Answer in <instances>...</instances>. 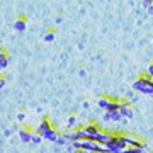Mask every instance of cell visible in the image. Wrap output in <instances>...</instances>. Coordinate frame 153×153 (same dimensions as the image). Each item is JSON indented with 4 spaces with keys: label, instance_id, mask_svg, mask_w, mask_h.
Segmentation results:
<instances>
[{
    "label": "cell",
    "instance_id": "6da1fadb",
    "mask_svg": "<svg viewBox=\"0 0 153 153\" xmlns=\"http://www.w3.org/2000/svg\"><path fill=\"white\" fill-rule=\"evenodd\" d=\"M133 88H134V90H138V92L153 95V80L150 78V75H141L136 82L133 83Z\"/></svg>",
    "mask_w": 153,
    "mask_h": 153
},
{
    "label": "cell",
    "instance_id": "7a4b0ae2",
    "mask_svg": "<svg viewBox=\"0 0 153 153\" xmlns=\"http://www.w3.org/2000/svg\"><path fill=\"white\" fill-rule=\"evenodd\" d=\"M105 148H107V152H109V153H123L124 146L119 143V133L111 134V140L105 143Z\"/></svg>",
    "mask_w": 153,
    "mask_h": 153
},
{
    "label": "cell",
    "instance_id": "3957f363",
    "mask_svg": "<svg viewBox=\"0 0 153 153\" xmlns=\"http://www.w3.org/2000/svg\"><path fill=\"white\" fill-rule=\"evenodd\" d=\"M117 102H119V105H121V107H119L121 116H123V117H133V109L128 105V102H126L124 99H119Z\"/></svg>",
    "mask_w": 153,
    "mask_h": 153
},
{
    "label": "cell",
    "instance_id": "277c9868",
    "mask_svg": "<svg viewBox=\"0 0 153 153\" xmlns=\"http://www.w3.org/2000/svg\"><path fill=\"white\" fill-rule=\"evenodd\" d=\"M51 128H53V126H51V123H49L48 119H43V121H41V123H39V126H38V129H36V133H38V134H41V136H43L44 133H46V131H49Z\"/></svg>",
    "mask_w": 153,
    "mask_h": 153
},
{
    "label": "cell",
    "instance_id": "5b68a950",
    "mask_svg": "<svg viewBox=\"0 0 153 153\" xmlns=\"http://www.w3.org/2000/svg\"><path fill=\"white\" fill-rule=\"evenodd\" d=\"M19 140H21L22 143H31V140H33V131L22 128L21 131H19Z\"/></svg>",
    "mask_w": 153,
    "mask_h": 153
},
{
    "label": "cell",
    "instance_id": "8992f818",
    "mask_svg": "<svg viewBox=\"0 0 153 153\" xmlns=\"http://www.w3.org/2000/svg\"><path fill=\"white\" fill-rule=\"evenodd\" d=\"M109 140H111L109 133H105V131H102V129H100V131L97 133V136H95V140H94V141H97L99 145H104V146H105V143L109 141Z\"/></svg>",
    "mask_w": 153,
    "mask_h": 153
},
{
    "label": "cell",
    "instance_id": "52a82bcc",
    "mask_svg": "<svg viewBox=\"0 0 153 153\" xmlns=\"http://www.w3.org/2000/svg\"><path fill=\"white\" fill-rule=\"evenodd\" d=\"M58 136H60V134H58V131H56L55 128H51L49 131H46V133L43 134V140H48V141H55V143H56Z\"/></svg>",
    "mask_w": 153,
    "mask_h": 153
},
{
    "label": "cell",
    "instance_id": "ba28073f",
    "mask_svg": "<svg viewBox=\"0 0 153 153\" xmlns=\"http://www.w3.org/2000/svg\"><path fill=\"white\" fill-rule=\"evenodd\" d=\"M14 27H16V31H19V33H24V31H26V17L24 16L19 17L16 21V24H14Z\"/></svg>",
    "mask_w": 153,
    "mask_h": 153
},
{
    "label": "cell",
    "instance_id": "9c48e42d",
    "mask_svg": "<svg viewBox=\"0 0 153 153\" xmlns=\"http://www.w3.org/2000/svg\"><path fill=\"white\" fill-rule=\"evenodd\" d=\"M7 65H9V53L2 49V51H0V70L7 68Z\"/></svg>",
    "mask_w": 153,
    "mask_h": 153
},
{
    "label": "cell",
    "instance_id": "30bf717a",
    "mask_svg": "<svg viewBox=\"0 0 153 153\" xmlns=\"http://www.w3.org/2000/svg\"><path fill=\"white\" fill-rule=\"evenodd\" d=\"M123 116H121V112L119 111H109L107 114H105V119L107 121H119Z\"/></svg>",
    "mask_w": 153,
    "mask_h": 153
},
{
    "label": "cell",
    "instance_id": "8fae6325",
    "mask_svg": "<svg viewBox=\"0 0 153 153\" xmlns=\"http://www.w3.org/2000/svg\"><path fill=\"white\" fill-rule=\"evenodd\" d=\"M123 153H143V150H140V148H133V146H128L123 150Z\"/></svg>",
    "mask_w": 153,
    "mask_h": 153
},
{
    "label": "cell",
    "instance_id": "7c38bea8",
    "mask_svg": "<svg viewBox=\"0 0 153 153\" xmlns=\"http://www.w3.org/2000/svg\"><path fill=\"white\" fill-rule=\"evenodd\" d=\"M66 143H68V140H66L65 134H60L58 140H56V145H60V146H63V145H66Z\"/></svg>",
    "mask_w": 153,
    "mask_h": 153
},
{
    "label": "cell",
    "instance_id": "4fadbf2b",
    "mask_svg": "<svg viewBox=\"0 0 153 153\" xmlns=\"http://www.w3.org/2000/svg\"><path fill=\"white\" fill-rule=\"evenodd\" d=\"M41 140H43V136H41V134H38V133L34 134V133H33V140H31V143H34V145H39V143H41Z\"/></svg>",
    "mask_w": 153,
    "mask_h": 153
},
{
    "label": "cell",
    "instance_id": "5bb4252c",
    "mask_svg": "<svg viewBox=\"0 0 153 153\" xmlns=\"http://www.w3.org/2000/svg\"><path fill=\"white\" fill-rule=\"evenodd\" d=\"M53 39H55V33H53V31H48V33L44 34V41H48V43H51Z\"/></svg>",
    "mask_w": 153,
    "mask_h": 153
},
{
    "label": "cell",
    "instance_id": "9a60e30c",
    "mask_svg": "<svg viewBox=\"0 0 153 153\" xmlns=\"http://www.w3.org/2000/svg\"><path fill=\"white\" fill-rule=\"evenodd\" d=\"M75 124H76V117L75 116H71L70 119H68V128H73Z\"/></svg>",
    "mask_w": 153,
    "mask_h": 153
},
{
    "label": "cell",
    "instance_id": "2e32d148",
    "mask_svg": "<svg viewBox=\"0 0 153 153\" xmlns=\"http://www.w3.org/2000/svg\"><path fill=\"white\" fill-rule=\"evenodd\" d=\"M148 75H150V78L153 80V63L150 65V68H148Z\"/></svg>",
    "mask_w": 153,
    "mask_h": 153
},
{
    "label": "cell",
    "instance_id": "e0dca14e",
    "mask_svg": "<svg viewBox=\"0 0 153 153\" xmlns=\"http://www.w3.org/2000/svg\"><path fill=\"white\" fill-rule=\"evenodd\" d=\"M4 87H5V78H4V76H0V90H2Z\"/></svg>",
    "mask_w": 153,
    "mask_h": 153
},
{
    "label": "cell",
    "instance_id": "ac0fdd59",
    "mask_svg": "<svg viewBox=\"0 0 153 153\" xmlns=\"http://www.w3.org/2000/svg\"><path fill=\"white\" fill-rule=\"evenodd\" d=\"M143 2H145V5H146V7L153 5V0H143Z\"/></svg>",
    "mask_w": 153,
    "mask_h": 153
},
{
    "label": "cell",
    "instance_id": "d6986e66",
    "mask_svg": "<svg viewBox=\"0 0 153 153\" xmlns=\"http://www.w3.org/2000/svg\"><path fill=\"white\" fill-rule=\"evenodd\" d=\"M24 117H26L24 114H19V116H17V119H19V121H24Z\"/></svg>",
    "mask_w": 153,
    "mask_h": 153
},
{
    "label": "cell",
    "instance_id": "ffe728a7",
    "mask_svg": "<svg viewBox=\"0 0 153 153\" xmlns=\"http://www.w3.org/2000/svg\"><path fill=\"white\" fill-rule=\"evenodd\" d=\"M148 12H150V14H153V5H150V7H148Z\"/></svg>",
    "mask_w": 153,
    "mask_h": 153
},
{
    "label": "cell",
    "instance_id": "44dd1931",
    "mask_svg": "<svg viewBox=\"0 0 153 153\" xmlns=\"http://www.w3.org/2000/svg\"><path fill=\"white\" fill-rule=\"evenodd\" d=\"M73 153H88V152H82V150H75Z\"/></svg>",
    "mask_w": 153,
    "mask_h": 153
},
{
    "label": "cell",
    "instance_id": "7402d4cb",
    "mask_svg": "<svg viewBox=\"0 0 153 153\" xmlns=\"http://www.w3.org/2000/svg\"><path fill=\"white\" fill-rule=\"evenodd\" d=\"M152 153H153V152H152Z\"/></svg>",
    "mask_w": 153,
    "mask_h": 153
}]
</instances>
